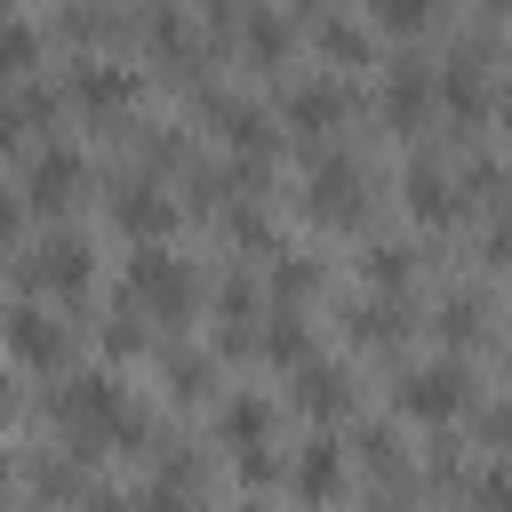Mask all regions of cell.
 <instances>
[{"instance_id": "7", "label": "cell", "mask_w": 512, "mask_h": 512, "mask_svg": "<svg viewBox=\"0 0 512 512\" xmlns=\"http://www.w3.org/2000/svg\"><path fill=\"white\" fill-rule=\"evenodd\" d=\"M88 272H96V256H88V240H80V232H48V240L16 264V280H24V288H40V296H80V288H88Z\"/></svg>"}, {"instance_id": "24", "label": "cell", "mask_w": 512, "mask_h": 512, "mask_svg": "<svg viewBox=\"0 0 512 512\" xmlns=\"http://www.w3.org/2000/svg\"><path fill=\"white\" fill-rule=\"evenodd\" d=\"M440 336H456V344L488 336V296H448L440 304Z\"/></svg>"}, {"instance_id": "27", "label": "cell", "mask_w": 512, "mask_h": 512, "mask_svg": "<svg viewBox=\"0 0 512 512\" xmlns=\"http://www.w3.org/2000/svg\"><path fill=\"white\" fill-rule=\"evenodd\" d=\"M360 456H368V472H376V480H392V488H408V456H400V440H384V432H368V440H360Z\"/></svg>"}, {"instance_id": "1", "label": "cell", "mask_w": 512, "mask_h": 512, "mask_svg": "<svg viewBox=\"0 0 512 512\" xmlns=\"http://www.w3.org/2000/svg\"><path fill=\"white\" fill-rule=\"evenodd\" d=\"M48 416L64 424V440H72L80 456H104V448H136V440H144V408H136V400L120 392V376H104V368L64 376L56 400H48Z\"/></svg>"}, {"instance_id": "9", "label": "cell", "mask_w": 512, "mask_h": 512, "mask_svg": "<svg viewBox=\"0 0 512 512\" xmlns=\"http://www.w3.org/2000/svg\"><path fill=\"white\" fill-rule=\"evenodd\" d=\"M80 184H88V160H80L72 144H40V152H32V168H24V208L56 216V208H72V200H80Z\"/></svg>"}, {"instance_id": "17", "label": "cell", "mask_w": 512, "mask_h": 512, "mask_svg": "<svg viewBox=\"0 0 512 512\" xmlns=\"http://www.w3.org/2000/svg\"><path fill=\"white\" fill-rule=\"evenodd\" d=\"M288 48H296V32H288V16H280V8H256V16L240 24V56H248L256 72L288 64Z\"/></svg>"}, {"instance_id": "11", "label": "cell", "mask_w": 512, "mask_h": 512, "mask_svg": "<svg viewBox=\"0 0 512 512\" xmlns=\"http://www.w3.org/2000/svg\"><path fill=\"white\" fill-rule=\"evenodd\" d=\"M288 400H296L304 416H320V424H328V416H344V408L360 400V384H352V368H344V360H320V352H304V360H296V384H288Z\"/></svg>"}, {"instance_id": "2", "label": "cell", "mask_w": 512, "mask_h": 512, "mask_svg": "<svg viewBox=\"0 0 512 512\" xmlns=\"http://www.w3.org/2000/svg\"><path fill=\"white\" fill-rule=\"evenodd\" d=\"M120 304L136 312V320H192V304H200V272L176 256V248H160V240H136V256H128V272H120Z\"/></svg>"}, {"instance_id": "35", "label": "cell", "mask_w": 512, "mask_h": 512, "mask_svg": "<svg viewBox=\"0 0 512 512\" xmlns=\"http://www.w3.org/2000/svg\"><path fill=\"white\" fill-rule=\"evenodd\" d=\"M304 8H312V0H304Z\"/></svg>"}, {"instance_id": "22", "label": "cell", "mask_w": 512, "mask_h": 512, "mask_svg": "<svg viewBox=\"0 0 512 512\" xmlns=\"http://www.w3.org/2000/svg\"><path fill=\"white\" fill-rule=\"evenodd\" d=\"M32 64H40V24H24V16H0V88L32 80Z\"/></svg>"}, {"instance_id": "4", "label": "cell", "mask_w": 512, "mask_h": 512, "mask_svg": "<svg viewBox=\"0 0 512 512\" xmlns=\"http://www.w3.org/2000/svg\"><path fill=\"white\" fill-rule=\"evenodd\" d=\"M0 344H8L16 368H40V376H64V360H72V328L48 304H8L0 312Z\"/></svg>"}, {"instance_id": "29", "label": "cell", "mask_w": 512, "mask_h": 512, "mask_svg": "<svg viewBox=\"0 0 512 512\" xmlns=\"http://www.w3.org/2000/svg\"><path fill=\"white\" fill-rule=\"evenodd\" d=\"M104 344H112V352H144V320H136L128 304H112V328H104Z\"/></svg>"}, {"instance_id": "28", "label": "cell", "mask_w": 512, "mask_h": 512, "mask_svg": "<svg viewBox=\"0 0 512 512\" xmlns=\"http://www.w3.org/2000/svg\"><path fill=\"white\" fill-rule=\"evenodd\" d=\"M376 24H392V32H416V24H432V8L440 0H360Z\"/></svg>"}, {"instance_id": "20", "label": "cell", "mask_w": 512, "mask_h": 512, "mask_svg": "<svg viewBox=\"0 0 512 512\" xmlns=\"http://www.w3.org/2000/svg\"><path fill=\"white\" fill-rule=\"evenodd\" d=\"M144 40H152V56H168V64H200L192 24L176 16V0H152V8H144Z\"/></svg>"}, {"instance_id": "12", "label": "cell", "mask_w": 512, "mask_h": 512, "mask_svg": "<svg viewBox=\"0 0 512 512\" xmlns=\"http://www.w3.org/2000/svg\"><path fill=\"white\" fill-rule=\"evenodd\" d=\"M424 120H432V64L424 56H392V72H384V128L416 136Z\"/></svg>"}, {"instance_id": "31", "label": "cell", "mask_w": 512, "mask_h": 512, "mask_svg": "<svg viewBox=\"0 0 512 512\" xmlns=\"http://www.w3.org/2000/svg\"><path fill=\"white\" fill-rule=\"evenodd\" d=\"M0 488H8V448H0Z\"/></svg>"}, {"instance_id": "19", "label": "cell", "mask_w": 512, "mask_h": 512, "mask_svg": "<svg viewBox=\"0 0 512 512\" xmlns=\"http://www.w3.org/2000/svg\"><path fill=\"white\" fill-rule=\"evenodd\" d=\"M296 488H304L312 504L344 496V448H336V440H304V456H296Z\"/></svg>"}, {"instance_id": "25", "label": "cell", "mask_w": 512, "mask_h": 512, "mask_svg": "<svg viewBox=\"0 0 512 512\" xmlns=\"http://www.w3.org/2000/svg\"><path fill=\"white\" fill-rule=\"evenodd\" d=\"M208 384H216V360L208 352H176L168 360V400H200Z\"/></svg>"}, {"instance_id": "15", "label": "cell", "mask_w": 512, "mask_h": 512, "mask_svg": "<svg viewBox=\"0 0 512 512\" xmlns=\"http://www.w3.org/2000/svg\"><path fill=\"white\" fill-rule=\"evenodd\" d=\"M208 112H216V136H224V144H232L240 160H256V168H264V160L280 152L272 120H264V112H256L248 96H208Z\"/></svg>"}, {"instance_id": "18", "label": "cell", "mask_w": 512, "mask_h": 512, "mask_svg": "<svg viewBox=\"0 0 512 512\" xmlns=\"http://www.w3.org/2000/svg\"><path fill=\"white\" fill-rule=\"evenodd\" d=\"M344 328H352L360 344H384V352H392V344L408 336V304H400V296H360V304L344 312Z\"/></svg>"}, {"instance_id": "3", "label": "cell", "mask_w": 512, "mask_h": 512, "mask_svg": "<svg viewBox=\"0 0 512 512\" xmlns=\"http://www.w3.org/2000/svg\"><path fill=\"white\" fill-rule=\"evenodd\" d=\"M392 400L416 424H456L472 408V368L464 360H416V368H400V392Z\"/></svg>"}, {"instance_id": "34", "label": "cell", "mask_w": 512, "mask_h": 512, "mask_svg": "<svg viewBox=\"0 0 512 512\" xmlns=\"http://www.w3.org/2000/svg\"><path fill=\"white\" fill-rule=\"evenodd\" d=\"M208 8H232V0H208Z\"/></svg>"}, {"instance_id": "23", "label": "cell", "mask_w": 512, "mask_h": 512, "mask_svg": "<svg viewBox=\"0 0 512 512\" xmlns=\"http://www.w3.org/2000/svg\"><path fill=\"white\" fill-rule=\"evenodd\" d=\"M312 288H320V264H312L304 248H272V296H280V304H304Z\"/></svg>"}, {"instance_id": "14", "label": "cell", "mask_w": 512, "mask_h": 512, "mask_svg": "<svg viewBox=\"0 0 512 512\" xmlns=\"http://www.w3.org/2000/svg\"><path fill=\"white\" fill-rule=\"evenodd\" d=\"M112 224H120L128 240H168V232H176V200H168L152 176H120V192H112Z\"/></svg>"}, {"instance_id": "32", "label": "cell", "mask_w": 512, "mask_h": 512, "mask_svg": "<svg viewBox=\"0 0 512 512\" xmlns=\"http://www.w3.org/2000/svg\"><path fill=\"white\" fill-rule=\"evenodd\" d=\"M368 512H400V504H368Z\"/></svg>"}, {"instance_id": "10", "label": "cell", "mask_w": 512, "mask_h": 512, "mask_svg": "<svg viewBox=\"0 0 512 512\" xmlns=\"http://www.w3.org/2000/svg\"><path fill=\"white\" fill-rule=\"evenodd\" d=\"M280 120H288L296 136H328V128L352 120V88H344V80H288Z\"/></svg>"}, {"instance_id": "6", "label": "cell", "mask_w": 512, "mask_h": 512, "mask_svg": "<svg viewBox=\"0 0 512 512\" xmlns=\"http://www.w3.org/2000/svg\"><path fill=\"white\" fill-rule=\"evenodd\" d=\"M216 424H224V448L240 456V472H248V480H272V472H280V456H272V400L232 392V400L216 408Z\"/></svg>"}, {"instance_id": "8", "label": "cell", "mask_w": 512, "mask_h": 512, "mask_svg": "<svg viewBox=\"0 0 512 512\" xmlns=\"http://www.w3.org/2000/svg\"><path fill=\"white\" fill-rule=\"evenodd\" d=\"M64 104H72V112H88V120H120V112L136 104V72H128V64H112V56H80V64H72V80H64Z\"/></svg>"}, {"instance_id": "16", "label": "cell", "mask_w": 512, "mask_h": 512, "mask_svg": "<svg viewBox=\"0 0 512 512\" xmlns=\"http://www.w3.org/2000/svg\"><path fill=\"white\" fill-rule=\"evenodd\" d=\"M256 352H264L272 368H296V360L312 352V328H304V312H296V304H272V312H264V328H256Z\"/></svg>"}, {"instance_id": "26", "label": "cell", "mask_w": 512, "mask_h": 512, "mask_svg": "<svg viewBox=\"0 0 512 512\" xmlns=\"http://www.w3.org/2000/svg\"><path fill=\"white\" fill-rule=\"evenodd\" d=\"M320 48H328L336 64H368V32H360L352 16H320Z\"/></svg>"}, {"instance_id": "13", "label": "cell", "mask_w": 512, "mask_h": 512, "mask_svg": "<svg viewBox=\"0 0 512 512\" xmlns=\"http://www.w3.org/2000/svg\"><path fill=\"white\" fill-rule=\"evenodd\" d=\"M408 216L416 224H456L464 216V176L448 168V160H408Z\"/></svg>"}, {"instance_id": "33", "label": "cell", "mask_w": 512, "mask_h": 512, "mask_svg": "<svg viewBox=\"0 0 512 512\" xmlns=\"http://www.w3.org/2000/svg\"><path fill=\"white\" fill-rule=\"evenodd\" d=\"M240 512H264V504H240Z\"/></svg>"}, {"instance_id": "21", "label": "cell", "mask_w": 512, "mask_h": 512, "mask_svg": "<svg viewBox=\"0 0 512 512\" xmlns=\"http://www.w3.org/2000/svg\"><path fill=\"white\" fill-rule=\"evenodd\" d=\"M360 280H368L376 296H400V288L416 280V248H408V240H376V248L360 256Z\"/></svg>"}, {"instance_id": "30", "label": "cell", "mask_w": 512, "mask_h": 512, "mask_svg": "<svg viewBox=\"0 0 512 512\" xmlns=\"http://www.w3.org/2000/svg\"><path fill=\"white\" fill-rule=\"evenodd\" d=\"M0 416H8V376H0Z\"/></svg>"}, {"instance_id": "5", "label": "cell", "mask_w": 512, "mask_h": 512, "mask_svg": "<svg viewBox=\"0 0 512 512\" xmlns=\"http://www.w3.org/2000/svg\"><path fill=\"white\" fill-rule=\"evenodd\" d=\"M304 216L312 224H360L368 216V168L352 152H320L304 176Z\"/></svg>"}]
</instances>
